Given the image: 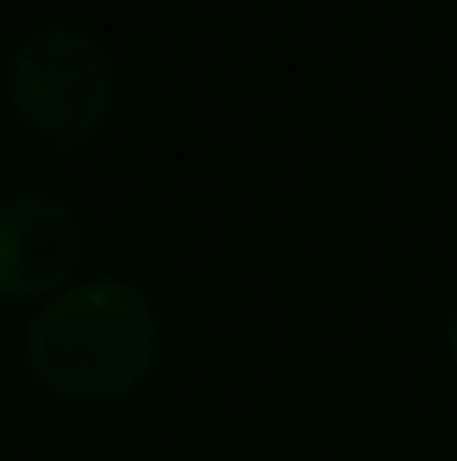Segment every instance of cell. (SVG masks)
Segmentation results:
<instances>
[{"instance_id":"3","label":"cell","mask_w":457,"mask_h":461,"mask_svg":"<svg viewBox=\"0 0 457 461\" xmlns=\"http://www.w3.org/2000/svg\"><path fill=\"white\" fill-rule=\"evenodd\" d=\"M86 260L81 215L50 193H5L0 197V301L41 305L77 283Z\"/></svg>"},{"instance_id":"4","label":"cell","mask_w":457,"mask_h":461,"mask_svg":"<svg viewBox=\"0 0 457 461\" xmlns=\"http://www.w3.org/2000/svg\"><path fill=\"white\" fill-rule=\"evenodd\" d=\"M440 345H444V358H449V367L457 372V305L444 313V327H440Z\"/></svg>"},{"instance_id":"1","label":"cell","mask_w":457,"mask_h":461,"mask_svg":"<svg viewBox=\"0 0 457 461\" xmlns=\"http://www.w3.org/2000/svg\"><path fill=\"white\" fill-rule=\"evenodd\" d=\"M166 322L131 278L99 274L41 301L23 327L32 381L63 403H122L157 376Z\"/></svg>"},{"instance_id":"2","label":"cell","mask_w":457,"mask_h":461,"mask_svg":"<svg viewBox=\"0 0 457 461\" xmlns=\"http://www.w3.org/2000/svg\"><path fill=\"white\" fill-rule=\"evenodd\" d=\"M5 99L36 140L81 149L117 113V63L95 32L41 23L5 59Z\"/></svg>"}]
</instances>
